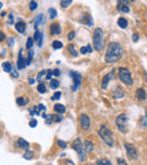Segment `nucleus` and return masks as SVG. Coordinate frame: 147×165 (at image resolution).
Masks as SVG:
<instances>
[{"mask_svg": "<svg viewBox=\"0 0 147 165\" xmlns=\"http://www.w3.org/2000/svg\"><path fill=\"white\" fill-rule=\"evenodd\" d=\"M123 55L122 46L117 42H111L107 49L105 53V61L108 63H115L120 60V58Z\"/></svg>", "mask_w": 147, "mask_h": 165, "instance_id": "nucleus-1", "label": "nucleus"}, {"mask_svg": "<svg viewBox=\"0 0 147 165\" xmlns=\"http://www.w3.org/2000/svg\"><path fill=\"white\" fill-rule=\"evenodd\" d=\"M104 43H105V37H104V32L102 28L97 27L95 28L94 33H93V46L96 51H101L104 48Z\"/></svg>", "mask_w": 147, "mask_h": 165, "instance_id": "nucleus-2", "label": "nucleus"}, {"mask_svg": "<svg viewBox=\"0 0 147 165\" xmlns=\"http://www.w3.org/2000/svg\"><path fill=\"white\" fill-rule=\"evenodd\" d=\"M98 135L101 137V139L110 147H113L114 145V139H113V133L111 132V130L107 126H101V128L98 130Z\"/></svg>", "mask_w": 147, "mask_h": 165, "instance_id": "nucleus-3", "label": "nucleus"}, {"mask_svg": "<svg viewBox=\"0 0 147 165\" xmlns=\"http://www.w3.org/2000/svg\"><path fill=\"white\" fill-rule=\"evenodd\" d=\"M71 146L78 153V157H79V161H85V158H86V154H87V152L85 150V146H84V143L79 139V138H77V139H75L73 141V144H71Z\"/></svg>", "mask_w": 147, "mask_h": 165, "instance_id": "nucleus-4", "label": "nucleus"}, {"mask_svg": "<svg viewBox=\"0 0 147 165\" xmlns=\"http://www.w3.org/2000/svg\"><path fill=\"white\" fill-rule=\"evenodd\" d=\"M119 77L122 80V83H125L127 86H132L134 85V80L131 78V73L127 68H119Z\"/></svg>", "mask_w": 147, "mask_h": 165, "instance_id": "nucleus-5", "label": "nucleus"}, {"mask_svg": "<svg viewBox=\"0 0 147 165\" xmlns=\"http://www.w3.org/2000/svg\"><path fill=\"white\" fill-rule=\"evenodd\" d=\"M115 125H117V127L119 128L120 131L127 132V130H128L127 129L128 128V118H127V115L125 113L118 115L117 119H115Z\"/></svg>", "mask_w": 147, "mask_h": 165, "instance_id": "nucleus-6", "label": "nucleus"}, {"mask_svg": "<svg viewBox=\"0 0 147 165\" xmlns=\"http://www.w3.org/2000/svg\"><path fill=\"white\" fill-rule=\"evenodd\" d=\"M125 148L127 150V155L130 160H137L138 158V152L131 144H125Z\"/></svg>", "mask_w": 147, "mask_h": 165, "instance_id": "nucleus-7", "label": "nucleus"}, {"mask_svg": "<svg viewBox=\"0 0 147 165\" xmlns=\"http://www.w3.org/2000/svg\"><path fill=\"white\" fill-rule=\"evenodd\" d=\"M79 122H80V126H82V129L83 130H88L90 127H91V120H90V117L85 113L80 114L79 117Z\"/></svg>", "mask_w": 147, "mask_h": 165, "instance_id": "nucleus-8", "label": "nucleus"}, {"mask_svg": "<svg viewBox=\"0 0 147 165\" xmlns=\"http://www.w3.org/2000/svg\"><path fill=\"white\" fill-rule=\"evenodd\" d=\"M70 77L73 78V81H74L73 91L74 92H76V91H77V88L80 86V83H82V76H80V73L71 71V73H70Z\"/></svg>", "mask_w": 147, "mask_h": 165, "instance_id": "nucleus-9", "label": "nucleus"}, {"mask_svg": "<svg viewBox=\"0 0 147 165\" xmlns=\"http://www.w3.org/2000/svg\"><path fill=\"white\" fill-rule=\"evenodd\" d=\"M117 8L121 13H129V0H118Z\"/></svg>", "mask_w": 147, "mask_h": 165, "instance_id": "nucleus-10", "label": "nucleus"}, {"mask_svg": "<svg viewBox=\"0 0 147 165\" xmlns=\"http://www.w3.org/2000/svg\"><path fill=\"white\" fill-rule=\"evenodd\" d=\"M112 79H114V70H111L110 73H107V75L104 76V78L102 79V85H101L102 90H105V88L108 87L109 81H110V80H112Z\"/></svg>", "mask_w": 147, "mask_h": 165, "instance_id": "nucleus-11", "label": "nucleus"}, {"mask_svg": "<svg viewBox=\"0 0 147 165\" xmlns=\"http://www.w3.org/2000/svg\"><path fill=\"white\" fill-rule=\"evenodd\" d=\"M61 33V27L59 23H53L50 25V34L51 35H59Z\"/></svg>", "mask_w": 147, "mask_h": 165, "instance_id": "nucleus-12", "label": "nucleus"}, {"mask_svg": "<svg viewBox=\"0 0 147 165\" xmlns=\"http://www.w3.org/2000/svg\"><path fill=\"white\" fill-rule=\"evenodd\" d=\"M43 34H42V32H40L38 30H35V33H34V36H33V38H34V41L35 42H37V45L41 48L42 46V43H43Z\"/></svg>", "mask_w": 147, "mask_h": 165, "instance_id": "nucleus-13", "label": "nucleus"}, {"mask_svg": "<svg viewBox=\"0 0 147 165\" xmlns=\"http://www.w3.org/2000/svg\"><path fill=\"white\" fill-rule=\"evenodd\" d=\"M15 28H16V31L20 33V34H23V33H25V28H26V24L23 22V20H18L16 24H15Z\"/></svg>", "mask_w": 147, "mask_h": 165, "instance_id": "nucleus-14", "label": "nucleus"}, {"mask_svg": "<svg viewBox=\"0 0 147 165\" xmlns=\"http://www.w3.org/2000/svg\"><path fill=\"white\" fill-rule=\"evenodd\" d=\"M17 146L20 148V149H24V150H28V148H30V144L25 140V139H23V138H19L18 140H17Z\"/></svg>", "mask_w": 147, "mask_h": 165, "instance_id": "nucleus-15", "label": "nucleus"}, {"mask_svg": "<svg viewBox=\"0 0 147 165\" xmlns=\"http://www.w3.org/2000/svg\"><path fill=\"white\" fill-rule=\"evenodd\" d=\"M136 97H137V100H139V101L145 100L147 97V94L146 92H145V90H144V88H138V90L136 91Z\"/></svg>", "mask_w": 147, "mask_h": 165, "instance_id": "nucleus-16", "label": "nucleus"}, {"mask_svg": "<svg viewBox=\"0 0 147 165\" xmlns=\"http://www.w3.org/2000/svg\"><path fill=\"white\" fill-rule=\"evenodd\" d=\"M27 66V61L23 58V55H18V60H17V68L18 69H24Z\"/></svg>", "mask_w": 147, "mask_h": 165, "instance_id": "nucleus-17", "label": "nucleus"}, {"mask_svg": "<svg viewBox=\"0 0 147 165\" xmlns=\"http://www.w3.org/2000/svg\"><path fill=\"white\" fill-rule=\"evenodd\" d=\"M53 110H55V113H59V114H63V113L66 112V108H65V105L57 103V104H55V106H53Z\"/></svg>", "mask_w": 147, "mask_h": 165, "instance_id": "nucleus-18", "label": "nucleus"}, {"mask_svg": "<svg viewBox=\"0 0 147 165\" xmlns=\"http://www.w3.org/2000/svg\"><path fill=\"white\" fill-rule=\"evenodd\" d=\"M118 25L120 28H127L128 26V20L125 18V17H120L118 19Z\"/></svg>", "mask_w": 147, "mask_h": 165, "instance_id": "nucleus-19", "label": "nucleus"}, {"mask_svg": "<svg viewBox=\"0 0 147 165\" xmlns=\"http://www.w3.org/2000/svg\"><path fill=\"white\" fill-rule=\"evenodd\" d=\"M84 146H85V150L87 153H91V152H93V149H94V145H93L92 141H90V140H85L84 141Z\"/></svg>", "mask_w": 147, "mask_h": 165, "instance_id": "nucleus-20", "label": "nucleus"}, {"mask_svg": "<svg viewBox=\"0 0 147 165\" xmlns=\"http://www.w3.org/2000/svg\"><path fill=\"white\" fill-rule=\"evenodd\" d=\"M42 22H43V15L40 14V15H37L36 17H35V22H34V27H35V30H37V27L42 24Z\"/></svg>", "mask_w": 147, "mask_h": 165, "instance_id": "nucleus-21", "label": "nucleus"}, {"mask_svg": "<svg viewBox=\"0 0 147 165\" xmlns=\"http://www.w3.org/2000/svg\"><path fill=\"white\" fill-rule=\"evenodd\" d=\"M28 102H30L28 98H25V97H18V98L16 100V103H17V105H19V106H24V105H26Z\"/></svg>", "mask_w": 147, "mask_h": 165, "instance_id": "nucleus-22", "label": "nucleus"}, {"mask_svg": "<svg viewBox=\"0 0 147 165\" xmlns=\"http://www.w3.org/2000/svg\"><path fill=\"white\" fill-rule=\"evenodd\" d=\"M2 69H3L6 73L13 71V67H11V65H10L9 62H3V63H2Z\"/></svg>", "mask_w": 147, "mask_h": 165, "instance_id": "nucleus-23", "label": "nucleus"}, {"mask_svg": "<svg viewBox=\"0 0 147 165\" xmlns=\"http://www.w3.org/2000/svg\"><path fill=\"white\" fill-rule=\"evenodd\" d=\"M96 165H112V163L108 158H101L96 161Z\"/></svg>", "mask_w": 147, "mask_h": 165, "instance_id": "nucleus-24", "label": "nucleus"}, {"mask_svg": "<svg viewBox=\"0 0 147 165\" xmlns=\"http://www.w3.org/2000/svg\"><path fill=\"white\" fill-rule=\"evenodd\" d=\"M37 91H38V93H41V94H45V93H47L45 85H44L43 83H40V84L37 85Z\"/></svg>", "mask_w": 147, "mask_h": 165, "instance_id": "nucleus-25", "label": "nucleus"}, {"mask_svg": "<svg viewBox=\"0 0 147 165\" xmlns=\"http://www.w3.org/2000/svg\"><path fill=\"white\" fill-rule=\"evenodd\" d=\"M59 87V81L57 79H51L50 80V88L52 90H57Z\"/></svg>", "mask_w": 147, "mask_h": 165, "instance_id": "nucleus-26", "label": "nucleus"}, {"mask_svg": "<svg viewBox=\"0 0 147 165\" xmlns=\"http://www.w3.org/2000/svg\"><path fill=\"white\" fill-rule=\"evenodd\" d=\"M71 1H73V0H61V1H60V6H61L62 8H68V6H70Z\"/></svg>", "mask_w": 147, "mask_h": 165, "instance_id": "nucleus-27", "label": "nucleus"}, {"mask_svg": "<svg viewBox=\"0 0 147 165\" xmlns=\"http://www.w3.org/2000/svg\"><path fill=\"white\" fill-rule=\"evenodd\" d=\"M52 46H53L55 50L61 49V48H62V42H60V41H53V42H52Z\"/></svg>", "mask_w": 147, "mask_h": 165, "instance_id": "nucleus-28", "label": "nucleus"}, {"mask_svg": "<svg viewBox=\"0 0 147 165\" xmlns=\"http://www.w3.org/2000/svg\"><path fill=\"white\" fill-rule=\"evenodd\" d=\"M33 43H34V38L28 37V38H27V42H26V48H27L28 50H31L32 46H33Z\"/></svg>", "mask_w": 147, "mask_h": 165, "instance_id": "nucleus-29", "label": "nucleus"}, {"mask_svg": "<svg viewBox=\"0 0 147 165\" xmlns=\"http://www.w3.org/2000/svg\"><path fill=\"white\" fill-rule=\"evenodd\" d=\"M23 156H24V158H25V160H32V158H33V152H31V150H26V152H25V154H24Z\"/></svg>", "mask_w": 147, "mask_h": 165, "instance_id": "nucleus-30", "label": "nucleus"}, {"mask_svg": "<svg viewBox=\"0 0 147 165\" xmlns=\"http://www.w3.org/2000/svg\"><path fill=\"white\" fill-rule=\"evenodd\" d=\"M68 51L71 53L73 57H77V51L75 50V46H74L73 44H69V45H68Z\"/></svg>", "mask_w": 147, "mask_h": 165, "instance_id": "nucleus-31", "label": "nucleus"}, {"mask_svg": "<svg viewBox=\"0 0 147 165\" xmlns=\"http://www.w3.org/2000/svg\"><path fill=\"white\" fill-rule=\"evenodd\" d=\"M33 55H34V52H33V50L31 49V50H28V57H27V66L28 65H31V62H32V59H33Z\"/></svg>", "mask_w": 147, "mask_h": 165, "instance_id": "nucleus-32", "label": "nucleus"}, {"mask_svg": "<svg viewBox=\"0 0 147 165\" xmlns=\"http://www.w3.org/2000/svg\"><path fill=\"white\" fill-rule=\"evenodd\" d=\"M49 15H50V18L55 19L57 17V10H55V8H50L49 9Z\"/></svg>", "mask_w": 147, "mask_h": 165, "instance_id": "nucleus-33", "label": "nucleus"}, {"mask_svg": "<svg viewBox=\"0 0 147 165\" xmlns=\"http://www.w3.org/2000/svg\"><path fill=\"white\" fill-rule=\"evenodd\" d=\"M37 8V3H36V1L35 0H32L31 2H30V9L33 11V10H35Z\"/></svg>", "mask_w": 147, "mask_h": 165, "instance_id": "nucleus-34", "label": "nucleus"}, {"mask_svg": "<svg viewBox=\"0 0 147 165\" xmlns=\"http://www.w3.org/2000/svg\"><path fill=\"white\" fill-rule=\"evenodd\" d=\"M115 98H120V97H122L123 96V92L122 91H120V88H118L117 90V93H114V95H113Z\"/></svg>", "mask_w": 147, "mask_h": 165, "instance_id": "nucleus-35", "label": "nucleus"}, {"mask_svg": "<svg viewBox=\"0 0 147 165\" xmlns=\"http://www.w3.org/2000/svg\"><path fill=\"white\" fill-rule=\"evenodd\" d=\"M52 75H53V70H51V69L47 70V77H45V79H47V80H51Z\"/></svg>", "mask_w": 147, "mask_h": 165, "instance_id": "nucleus-36", "label": "nucleus"}, {"mask_svg": "<svg viewBox=\"0 0 147 165\" xmlns=\"http://www.w3.org/2000/svg\"><path fill=\"white\" fill-rule=\"evenodd\" d=\"M61 97V92H55V95L51 97V101H55V100H59Z\"/></svg>", "mask_w": 147, "mask_h": 165, "instance_id": "nucleus-37", "label": "nucleus"}, {"mask_svg": "<svg viewBox=\"0 0 147 165\" xmlns=\"http://www.w3.org/2000/svg\"><path fill=\"white\" fill-rule=\"evenodd\" d=\"M44 73H47V71H45V70H42L41 73H38V75H37V77H36L37 81H41V78L44 76Z\"/></svg>", "mask_w": 147, "mask_h": 165, "instance_id": "nucleus-38", "label": "nucleus"}, {"mask_svg": "<svg viewBox=\"0 0 147 165\" xmlns=\"http://www.w3.org/2000/svg\"><path fill=\"white\" fill-rule=\"evenodd\" d=\"M28 125H30V127L35 128V127L37 126V121L35 120V119H33V120H31V121H30V123H28Z\"/></svg>", "mask_w": 147, "mask_h": 165, "instance_id": "nucleus-39", "label": "nucleus"}, {"mask_svg": "<svg viewBox=\"0 0 147 165\" xmlns=\"http://www.w3.org/2000/svg\"><path fill=\"white\" fill-rule=\"evenodd\" d=\"M87 52H88L87 46H82V48H80V53H82V55H86Z\"/></svg>", "mask_w": 147, "mask_h": 165, "instance_id": "nucleus-40", "label": "nucleus"}, {"mask_svg": "<svg viewBox=\"0 0 147 165\" xmlns=\"http://www.w3.org/2000/svg\"><path fill=\"white\" fill-rule=\"evenodd\" d=\"M58 145L61 147V148H66L67 147V144L63 140H58Z\"/></svg>", "mask_w": 147, "mask_h": 165, "instance_id": "nucleus-41", "label": "nucleus"}, {"mask_svg": "<svg viewBox=\"0 0 147 165\" xmlns=\"http://www.w3.org/2000/svg\"><path fill=\"white\" fill-rule=\"evenodd\" d=\"M47 119H48V120H47V123H48V125H49V123H52V121H53V120H52V119H53V115L50 114V115L47 117Z\"/></svg>", "mask_w": 147, "mask_h": 165, "instance_id": "nucleus-42", "label": "nucleus"}, {"mask_svg": "<svg viewBox=\"0 0 147 165\" xmlns=\"http://www.w3.org/2000/svg\"><path fill=\"white\" fill-rule=\"evenodd\" d=\"M74 37H75V32H74V31L69 32V34H68V40L71 41V40H74Z\"/></svg>", "mask_w": 147, "mask_h": 165, "instance_id": "nucleus-43", "label": "nucleus"}, {"mask_svg": "<svg viewBox=\"0 0 147 165\" xmlns=\"http://www.w3.org/2000/svg\"><path fill=\"white\" fill-rule=\"evenodd\" d=\"M118 164L119 165H128L126 163V161L125 160H122V158H118Z\"/></svg>", "mask_w": 147, "mask_h": 165, "instance_id": "nucleus-44", "label": "nucleus"}, {"mask_svg": "<svg viewBox=\"0 0 147 165\" xmlns=\"http://www.w3.org/2000/svg\"><path fill=\"white\" fill-rule=\"evenodd\" d=\"M8 44H9V45H13V44H14V37H9V38H8Z\"/></svg>", "mask_w": 147, "mask_h": 165, "instance_id": "nucleus-45", "label": "nucleus"}, {"mask_svg": "<svg viewBox=\"0 0 147 165\" xmlns=\"http://www.w3.org/2000/svg\"><path fill=\"white\" fill-rule=\"evenodd\" d=\"M11 76H13L14 78H17V77H18V73H17L16 70H13V71H11Z\"/></svg>", "mask_w": 147, "mask_h": 165, "instance_id": "nucleus-46", "label": "nucleus"}, {"mask_svg": "<svg viewBox=\"0 0 147 165\" xmlns=\"http://www.w3.org/2000/svg\"><path fill=\"white\" fill-rule=\"evenodd\" d=\"M53 75L57 76V77L60 76V70H59V69H55V70H53Z\"/></svg>", "mask_w": 147, "mask_h": 165, "instance_id": "nucleus-47", "label": "nucleus"}, {"mask_svg": "<svg viewBox=\"0 0 147 165\" xmlns=\"http://www.w3.org/2000/svg\"><path fill=\"white\" fill-rule=\"evenodd\" d=\"M132 40H134V42H137V41H138V34L135 33V34L132 35Z\"/></svg>", "mask_w": 147, "mask_h": 165, "instance_id": "nucleus-48", "label": "nucleus"}, {"mask_svg": "<svg viewBox=\"0 0 147 165\" xmlns=\"http://www.w3.org/2000/svg\"><path fill=\"white\" fill-rule=\"evenodd\" d=\"M65 164L66 165H75L73 162H71V161H69V160H66V161H65Z\"/></svg>", "mask_w": 147, "mask_h": 165, "instance_id": "nucleus-49", "label": "nucleus"}, {"mask_svg": "<svg viewBox=\"0 0 147 165\" xmlns=\"http://www.w3.org/2000/svg\"><path fill=\"white\" fill-rule=\"evenodd\" d=\"M38 109H40L41 111H43V112H44V111H45V106H44L43 104H40V105H38Z\"/></svg>", "mask_w": 147, "mask_h": 165, "instance_id": "nucleus-50", "label": "nucleus"}, {"mask_svg": "<svg viewBox=\"0 0 147 165\" xmlns=\"http://www.w3.org/2000/svg\"><path fill=\"white\" fill-rule=\"evenodd\" d=\"M55 121H57V122H61V121H62V117L58 115V117H57V119H55Z\"/></svg>", "mask_w": 147, "mask_h": 165, "instance_id": "nucleus-51", "label": "nucleus"}, {"mask_svg": "<svg viewBox=\"0 0 147 165\" xmlns=\"http://www.w3.org/2000/svg\"><path fill=\"white\" fill-rule=\"evenodd\" d=\"M87 49H88V53H91V52H92V51H93L92 45H91V44H88V45H87Z\"/></svg>", "mask_w": 147, "mask_h": 165, "instance_id": "nucleus-52", "label": "nucleus"}, {"mask_svg": "<svg viewBox=\"0 0 147 165\" xmlns=\"http://www.w3.org/2000/svg\"><path fill=\"white\" fill-rule=\"evenodd\" d=\"M28 83H30L31 85H33V84H34V79H33V78H28Z\"/></svg>", "mask_w": 147, "mask_h": 165, "instance_id": "nucleus-53", "label": "nucleus"}, {"mask_svg": "<svg viewBox=\"0 0 147 165\" xmlns=\"http://www.w3.org/2000/svg\"><path fill=\"white\" fill-rule=\"evenodd\" d=\"M0 41H3V38H5V34H3V33H2V32H1V33H0Z\"/></svg>", "mask_w": 147, "mask_h": 165, "instance_id": "nucleus-54", "label": "nucleus"}, {"mask_svg": "<svg viewBox=\"0 0 147 165\" xmlns=\"http://www.w3.org/2000/svg\"><path fill=\"white\" fill-rule=\"evenodd\" d=\"M5 16H6V11H2L1 13V17H5Z\"/></svg>", "mask_w": 147, "mask_h": 165, "instance_id": "nucleus-55", "label": "nucleus"}, {"mask_svg": "<svg viewBox=\"0 0 147 165\" xmlns=\"http://www.w3.org/2000/svg\"><path fill=\"white\" fill-rule=\"evenodd\" d=\"M145 77H146V80H147V73H145Z\"/></svg>", "mask_w": 147, "mask_h": 165, "instance_id": "nucleus-56", "label": "nucleus"}]
</instances>
